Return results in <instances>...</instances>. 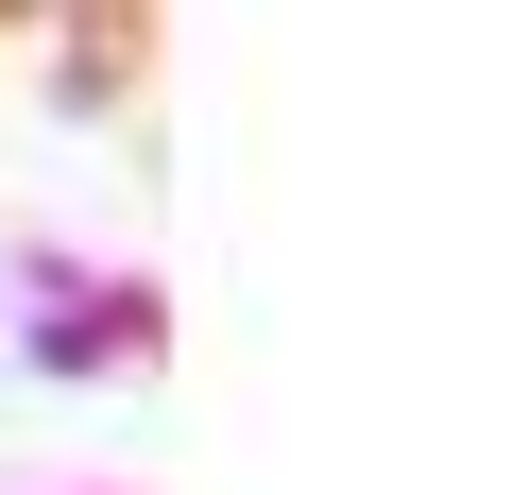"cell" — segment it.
<instances>
[{
  "instance_id": "obj_2",
  "label": "cell",
  "mask_w": 512,
  "mask_h": 495,
  "mask_svg": "<svg viewBox=\"0 0 512 495\" xmlns=\"http://www.w3.org/2000/svg\"><path fill=\"white\" fill-rule=\"evenodd\" d=\"M69 18H86V35H69V103H120V86L154 69V0H69Z\"/></svg>"
},
{
  "instance_id": "obj_3",
  "label": "cell",
  "mask_w": 512,
  "mask_h": 495,
  "mask_svg": "<svg viewBox=\"0 0 512 495\" xmlns=\"http://www.w3.org/2000/svg\"><path fill=\"white\" fill-rule=\"evenodd\" d=\"M0 18H18V0H0Z\"/></svg>"
},
{
  "instance_id": "obj_1",
  "label": "cell",
  "mask_w": 512,
  "mask_h": 495,
  "mask_svg": "<svg viewBox=\"0 0 512 495\" xmlns=\"http://www.w3.org/2000/svg\"><path fill=\"white\" fill-rule=\"evenodd\" d=\"M35 359L52 376H154L171 359V308H154V274H35Z\"/></svg>"
}]
</instances>
